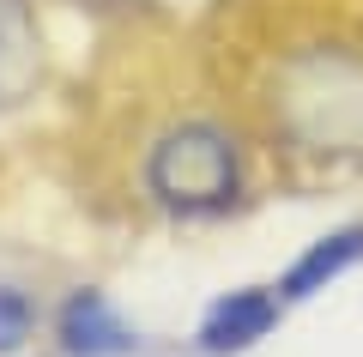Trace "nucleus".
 <instances>
[{
  "label": "nucleus",
  "instance_id": "obj_2",
  "mask_svg": "<svg viewBox=\"0 0 363 357\" xmlns=\"http://www.w3.org/2000/svg\"><path fill=\"white\" fill-rule=\"evenodd\" d=\"M145 194L164 212L218 218L242 200V158L218 121H176L145 152Z\"/></svg>",
  "mask_w": 363,
  "mask_h": 357
},
{
  "label": "nucleus",
  "instance_id": "obj_6",
  "mask_svg": "<svg viewBox=\"0 0 363 357\" xmlns=\"http://www.w3.org/2000/svg\"><path fill=\"white\" fill-rule=\"evenodd\" d=\"M43 73V43L37 18L25 0H0V109H13Z\"/></svg>",
  "mask_w": 363,
  "mask_h": 357
},
{
  "label": "nucleus",
  "instance_id": "obj_1",
  "mask_svg": "<svg viewBox=\"0 0 363 357\" xmlns=\"http://www.w3.org/2000/svg\"><path fill=\"white\" fill-rule=\"evenodd\" d=\"M272 121L297 152H363V55L297 49L272 85Z\"/></svg>",
  "mask_w": 363,
  "mask_h": 357
},
{
  "label": "nucleus",
  "instance_id": "obj_7",
  "mask_svg": "<svg viewBox=\"0 0 363 357\" xmlns=\"http://www.w3.org/2000/svg\"><path fill=\"white\" fill-rule=\"evenodd\" d=\"M30 333H37V303L18 285H0V357H13Z\"/></svg>",
  "mask_w": 363,
  "mask_h": 357
},
{
  "label": "nucleus",
  "instance_id": "obj_5",
  "mask_svg": "<svg viewBox=\"0 0 363 357\" xmlns=\"http://www.w3.org/2000/svg\"><path fill=\"white\" fill-rule=\"evenodd\" d=\"M357 260H363V224H339V230H327V236H315V243L285 267V279L272 285V291L285 297V303H303V297L339 285Z\"/></svg>",
  "mask_w": 363,
  "mask_h": 357
},
{
  "label": "nucleus",
  "instance_id": "obj_4",
  "mask_svg": "<svg viewBox=\"0 0 363 357\" xmlns=\"http://www.w3.org/2000/svg\"><path fill=\"white\" fill-rule=\"evenodd\" d=\"M55 339H61L67 357H128L133 345V327L116 315L104 291H73L61 303V321H55Z\"/></svg>",
  "mask_w": 363,
  "mask_h": 357
},
{
  "label": "nucleus",
  "instance_id": "obj_3",
  "mask_svg": "<svg viewBox=\"0 0 363 357\" xmlns=\"http://www.w3.org/2000/svg\"><path fill=\"white\" fill-rule=\"evenodd\" d=\"M279 309H285V297L272 291V285H248V291L218 297V303L206 309V321H200V351L206 357H230V351L260 345L272 327H279Z\"/></svg>",
  "mask_w": 363,
  "mask_h": 357
}]
</instances>
